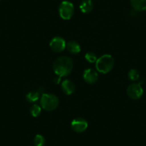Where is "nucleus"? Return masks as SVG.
Segmentation results:
<instances>
[{
	"label": "nucleus",
	"instance_id": "obj_1",
	"mask_svg": "<svg viewBox=\"0 0 146 146\" xmlns=\"http://www.w3.org/2000/svg\"><path fill=\"white\" fill-rule=\"evenodd\" d=\"M73 69V62L67 56H62L56 59L53 63V70L60 78H64L69 75Z\"/></svg>",
	"mask_w": 146,
	"mask_h": 146
},
{
	"label": "nucleus",
	"instance_id": "obj_2",
	"mask_svg": "<svg viewBox=\"0 0 146 146\" xmlns=\"http://www.w3.org/2000/svg\"><path fill=\"white\" fill-rule=\"evenodd\" d=\"M114 59L110 54H103L95 62L97 71L102 74H107L113 70L114 67Z\"/></svg>",
	"mask_w": 146,
	"mask_h": 146
},
{
	"label": "nucleus",
	"instance_id": "obj_3",
	"mask_svg": "<svg viewBox=\"0 0 146 146\" xmlns=\"http://www.w3.org/2000/svg\"><path fill=\"white\" fill-rule=\"evenodd\" d=\"M60 101L58 98L53 94L44 93L40 99V105L47 111H53L58 107Z\"/></svg>",
	"mask_w": 146,
	"mask_h": 146
},
{
	"label": "nucleus",
	"instance_id": "obj_4",
	"mask_svg": "<svg viewBox=\"0 0 146 146\" xmlns=\"http://www.w3.org/2000/svg\"><path fill=\"white\" fill-rule=\"evenodd\" d=\"M74 5L68 1H64L60 4L59 7V15L62 19L69 20L74 15Z\"/></svg>",
	"mask_w": 146,
	"mask_h": 146
},
{
	"label": "nucleus",
	"instance_id": "obj_5",
	"mask_svg": "<svg viewBox=\"0 0 146 146\" xmlns=\"http://www.w3.org/2000/svg\"><path fill=\"white\" fill-rule=\"evenodd\" d=\"M127 95L133 100H138L143 96V89L140 83H133L127 89Z\"/></svg>",
	"mask_w": 146,
	"mask_h": 146
},
{
	"label": "nucleus",
	"instance_id": "obj_6",
	"mask_svg": "<svg viewBox=\"0 0 146 146\" xmlns=\"http://www.w3.org/2000/svg\"><path fill=\"white\" fill-rule=\"evenodd\" d=\"M66 42L62 37L54 36L50 42V47L54 52H61L66 48Z\"/></svg>",
	"mask_w": 146,
	"mask_h": 146
},
{
	"label": "nucleus",
	"instance_id": "obj_7",
	"mask_svg": "<svg viewBox=\"0 0 146 146\" xmlns=\"http://www.w3.org/2000/svg\"><path fill=\"white\" fill-rule=\"evenodd\" d=\"M88 127V123L85 119L78 117L72 121L71 127L76 133H81L85 132Z\"/></svg>",
	"mask_w": 146,
	"mask_h": 146
},
{
	"label": "nucleus",
	"instance_id": "obj_8",
	"mask_svg": "<svg viewBox=\"0 0 146 146\" xmlns=\"http://www.w3.org/2000/svg\"><path fill=\"white\" fill-rule=\"evenodd\" d=\"M83 79L88 84L95 83L98 80V72L93 69H86L83 72Z\"/></svg>",
	"mask_w": 146,
	"mask_h": 146
},
{
	"label": "nucleus",
	"instance_id": "obj_9",
	"mask_svg": "<svg viewBox=\"0 0 146 146\" xmlns=\"http://www.w3.org/2000/svg\"><path fill=\"white\" fill-rule=\"evenodd\" d=\"M62 90L65 95H70L75 92V84L73 83L70 80H64L62 82L61 84Z\"/></svg>",
	"mask_w": 146,
	"mask_h": 146
},
{
	"label": "nucleus",
	"instance_id": "obj_10",
	"mask_svg": "<svg viewBox=\"0 0 146 146\" xmlns=\"http://www.w3.org/2000/svg\"><path fill=\"white\" fill-rule=\"evenodd\" d=\"M66 49L69 52L72 54H77L80 52L81 51V47L79 43L75 41H73V40L68 42L66 44Z\"/></svg>",
	"mask_w": 146,
	"mask_h": 146
},
{
	"label": "nucleus",
	"instance_id": "obj_11",
	"mask_svg": "<svg viewBox=\"0 0 146 146\" xmlns=\"http://www.w3.org/2000/svg\"><path fill=\"white\" fill-rule=\"evenodd\" d=\"M130 4L132 7L137 12L146 10V0H130Z\"/></svg>",
	"mask_w": 146,
	"mask_h": 146
},
{
	"label": "nucleus",
	"instance_id": "obj_12",
	"mask_svg": "<svg viewBox=\"0 0 146 146\" xmlns=\"http://www.w3.org/2000/svg\"><path fill=\"white\" fill-rule=\"evenodd\" d=\"M93 3L92 0H83L80 5V9L84 14H88L93 9Z\"/></svg>",
	"mask_w": 146,
	"mask_h": 146
},
{
	"label": "nucleus",
	"instance_id": "obj_13",
	"mask_svg": "<svg viewBox=\"0 0 146 146\" xmlns=\"http://www.w3.org/2000/svg\"><path fill=\"white\" fill-rule=\"evenodd\" d=\"M26 98L29 102H35L40 98V93L36 91H30L27 94Z\"/></svg>",
	"mask_w": 146,
	"mask_h": 146
},
{
	"label": "nucleus",
	"instance_id": "obj_14",
	"mask_svg": "<svg viewBox=\"0 0 146 146\" xmlns=\"http://www.w3.org/2000/svg\"><path fill=\"white\" fill-rule=\"evenodd\" d=\"M42 111V108L40 105L35 104V105H32L30 108V113L31 115L34 117H38L40 115Z\"/></svg>",
	"mask_w": 146,
	"mask_h": 146
},
{
	"label": "nucleus",
	"instance_id": "obj_15",
	"mask_svg": "<svg viewBox=\"0 0 146 146\" xmlns=\"http://www.w3.org/2000/svg\"><path fill=\"white\" fill-rule=\"evenodd\" d=\"M127 76L131 81H136L140 78V73L137 70L132 69L129 71Z\"/></svg>",
	"mask_w": 146,
	"mask_h": 146
},
{
	"label": "nucleus",
	"instance_id": "obj_16",
	"mask_svg": "<svg viewBox=\"0 0 146 146\" xmlns=\"http://www.w3.org/2000/svg\"><path fill=\"white\" fill-rule=\"evenodd\" d=\"M34 143L35 146H44L45 139L42 135H36L34 138Z\"/></svg>",
	"mask_w": 146,
	"mask_h": 146
},
{
	"label": "nucleus",
	"instance_id": "obj_17",
	"mask_svg": "<svg viewBox=\"0 0 146 146\" xmlns=\"http://www.w3.org/2000/svg\"><path fill=\"white\" fill-rule=\"evenodd\" d=\"M85 60L90 63H94V62H96L97 60V55L95 54L94 52H88L86 53L85 56Z\"/></svg>",
	"mask_w": 146,
	"mask_h": 146
},
{
	"label": "nucleus",
	"instance_id": "obj_18",
	"mask_svg": "<svg viewBox=\"0 0 146 146\" xmlns=\"http://www.w3.org/2000/svg\"><path fill=\"white\" fill-rule=\"evenodd\" d=\"M1 1H2V0H0V2H1Z\"/></svg>",
	"mask_w": 146,
	"mask_h": 146
}]
</instances>
